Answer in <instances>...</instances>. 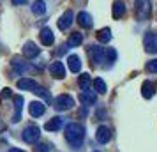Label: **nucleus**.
<instances>
[{"label":"nucleus","instance_id":"nucleus-1","mask_svg":"<svg viewBox=\"0 0 157 152\" xmlns=\"http://www.w3.org/2000/svg\"><path fill=\"white\" fill-rule=\"evenodd\" d=\"M65 140L69 142L71 147L74 149H79L83 145V140H85V127L78 122H71L65 126Z\"/></svg>","mask_w":157,"mask_h":152},{"label":"nucleus","instance_id":"nucleus-2","mask_svg":"<svg viewBox=\"0 0 157 152\" xmlns=\"http://www.w3.org/2000/svg\"><path fill=\"white\" fill-rule=\"evenodd\" d=\"M136 18L140 21H145L150 18V13H152V6H150V0H136Z\"/></svg>","mask_w":157,"mask_h":152},{"label":"nucleus","instance_id":"nucleus-3","mask_svg":"<svg viewBox=\"0 0 157 152\" xmlns=\"http://www.w3.org/2000/svg\"><path fill=\"white\" fill-rule=\"evenodd\" d=\"M74 106V97L69 94H62L57 97V101H55V110L57 111H67V110H71Z\"/></svg>","mask_w":157,"mask_h":152},{"label":"nucleus","instance_id":"nucleus-4","mask_svg":"<svg viewBox=\"0 0 157 152\" xmlns=\"http://www.w3.org/2000/svg\"><path fill=\"white\" fill-rule=\"evenodd\" d=\"M41 138V129L37 127V126H27L25 129H23V142L25 143H36L37 140Z\"/></svg>","mask_w":157,"mask_h":152},{"label":"nucleus","instance_id":"nucleus-5","mask_svg":"<svg viewBox=\"0 0 157 152\" xmlns=\"http://www.w3.org/2000/svg\"><path fill=\"white\" fill-rule=\"evenodd\" d=\"M143 44L147 53H157V34L155 32H147L143 37Z\"/></svg>","mask_w":157,"mask_h":152},{"label":"nucleus","instance_id":"nucleus-6","mask_svg":"<svg viewBox=\"0 0 157 152\" xmlns=\"http://www.w3.org/2000/svg\"><path fill=\"white\" fill-rule=\"evenodd\" d=\"M72 20H74L72 11H65L64 14L58 18V29H60V30H67L72 25Z\"/></svg>","mask_w":157,"mask_h":152},{"label":"nucleus","instance_id":"nucleus-7","mask_svg":"<svg viewBox=\"0 0 157 152\" xmlns=\"http://www.w3.org/2000/svg\"><path fill=\"white\" fill-rule=\"evenodd\" d=\"M50 72L53 78H57V80H62V78H65V67L62 62H53V64L50 65Z\"/></svg>","mask_w":157,"mask_h":152},{"label":"nucleus","instance_id":"nucleus-8","mask_svg":"<svg viewBox=\"0 0 157 152\" xmlns=\"http://www.w3.org/2000/svg\"><path fill=\"white\" fill-rule=\"evenodd\" d=\"M95 138H97L99 143H108L111 140V131H109V127L101 126L99 129H97V133H95Z\"/></svg>","mask_w":157,"mask_h":152},{"label":"nucleus","instance_id":"nucleus-9","mask_svg":"<svg viewBox=\"0 0 157 152\" xmlns=\"http://www.w3.org/2000/svg\"><path fill=\"white\" fill-rule=\"evenodd\" d=\"M88 58L92 60V64H99L101 60H102V50H101L99 46H88Z\"/></svg>","mask_w":157,"mask_h":152},{"label":"nucleus","instance_id":"nucleus-10","mask_svg":"<svg viewBox=\"0 0 157 152\" xmlns=\"http://www.w3.org/2000/svg\"><path fill=\"white\" fill-rule=\"evenodd\" d=\"M44 110H46V106L41 101H32L29 104V113L32 117H41L44 113Z\"/></svg>","mask_w":157,"mask_h":152},{"label":"nucleus","instance_id":"nucleus-11","mask_svg":"<svg viewBox=\"0 0 157 152\" xmlns=\"http://www.w3.org/2000/svg\"><path fill=\"white\" fill-rule=\"evenodd\" d=\"M18 88H21V90H32V92H36L39 85H37V81L30 80V78H23V80L18 81Z\"/></svg>","mask_w":157,"mask_h":152},{"label":"nucleus","instance_id":"nucleus-12","mask_svg":"<svg viewBox=\"0 0 157 152\" xmlns=\"http://www.w3.org/2000/svg\"><path fill=\"white\" fill-rule=\"evenodd\" d=\"M141 94H143V97H145V99H150L152 95L155 94V83H154V81H143Z\"/></svg>","mask_w":157,"mask_h":152},{"label":"nucleus","instance_id":"nucleus-13","mask_svg":"<svg viewBox=\"0 0 157 152\" xmlns=\"http://www.w3.org/2000/svg\"><path fill=\"white\" fill-rule=\"evenodd\" d=\"M39 37H41V43H43L44 46H51V44L55 43L53 32H51L50 29H43L41 30V34H39Z\"/></svg>","mask_w":157,"mask_h":152},{"label":"nucleus","instance_id":"nucleus-14","mask_svg":"<svg viewBox=\"0 0 157 152\" xmlns=\"http://www.w3.org/2000/svg\"><path fill=\"white\" fill-rule=\"evenodd\" d=\"M39 48H37L34 43H25V46H23V55L25 57H29V58H34V57H37L39 55Z\"/></svg>","mask_w":157,"mask_h":152},{"label":"nucleus","instance_id":"nucleus-15","mask_svg":"<svg viewBox=\"0 0 157 152\" xmlns=\"http://www.w3.org/2000/svg\"><path fill=\"white\" fill-rule=\"evenodd\" d=\"M67 65L72 72H79L81 71V62H79V57L78 55H69L67 57Z\"/></svg>","mask_w":157,"mask_h":152},{"label":"nucleus","instance_id":"nucleus-16","mask_svg":"<svg viewBox=\"0 0 157 152\" xmlns=\"http://www.w3.org/2000/svg\"><path fill=\"white\" fill-rule=\"evenodd\" d=\"M78 23H79V27H83V29H90L92 27V18H90L88 13L81 11L78 14Z\"/></svg>","mask_w":157,"mask_h":152},{"label":"nucleus","instance_id":"nucleus-17","mask_svg":"<svg viewBox=\"0 0 157 152\" xmlns=\"http://www.w3.org/2000/svg\"><path fill=\"white\" fill-rule=\"evenodd\" d=\"M60 127H62V119L60 117H53L51 120H48L44 124V129L46 131H58Z\"/></svg>","mask_w":157,"mask_h":152},{"label":"nucleus","instance_id":"nucleus-18","mask_svg":"<svg viewBox=\"0 0 157 152\" xmlns=\"http://www.w3.org/2000/svg\"><path fill=\"white\" fill-rule=\"evenodd\" d=\"M102 60L108 64H113L117 60V51L115 48H102Z\"/></svg>","mask_w":157,"mask_h":152},{"label":"nucleus","instance_id":"nucleus-19","mask_svg":"<svg viewBox=\"0 0 157 152\" xmlns=\"http://www.w3.org/2000/svg\"><path fill=\"white\" fill-rule=\"evenodd\" d=\"M124 14H125V4H124L122 0H117L115 6H113V18L118 20V18H122Z\"/></svg>","mask_w":157,"mask_h":152},{"label":"nucleus","instance_id":"nucleus-20","mask_svg":"<svg viewBox=\"0 0 157 152\" xmlns=\"http://www.w3.org/2000/svg\"><path fill=\"white\" fill-rule=\"evenodd\" d=\"M21 103H23V97L21 95H18L14 97V119H13V122H20L21 120Z\"/></svg>","mask_w":157,"mask_h":152},{"label":"nucleus","instance_id":"nucleus-21","mask_svg":"<svg viewBox=\"0 0 157 152\" xmlns=\"http://www.w3.org/2000/svg\"><path fill=\"white\" fill-rule=\"evenodd\" d=\"M11 64H13V67H14L16 71L20 72V74H23V72H27V71L30 69V65L25 64V62H21L20 58H13V60H11Z\"/></svg>","mask_w":157,"mask_h":152},{"label":"nucleus","instance_id":"nucleus-22","mask_svg":"<svg viewBox=\"0 0 157 152\" xmlns=\"http://www.w3.org/2000/svg\"><path fill=\"white\" fill-rule=\"evenodd\" d=\"M79 101L86 106V104H95L97 97H95V94H92V92H81V94H79Z\"/></svg>","mask_w":157,"mask_h":152},{"label":"nucleus","instance_id":"nucleus-23","mask_svg":"<svg viewBox=\"0 0 157 152\" xmlns=\"http://www.w3.org/2000/svg\"><path fill=\"white\" fill-rule=\"evenodd\" d=\"M32 13L37 16H41L46 13V4H44V0H37V2H34L32 4Z\"/></svg>","mask_w":157,"mask_h":152},{"label":"nucleus","instance_id":"nucleus-24","mask_svg":"<svg viewBox=\"0 0 157 152\" xmlns=\"http://www.w3.org/2000/svg\"><path fill=\"white\" fill-rule=\"evenodd\" d=\"M97 39H99V43H109L111 41V30L108 29H102L97 32Z\"/></svg>","mask_w":157,"mask_h":152},{"label":"nucleus","instance_id":"nucleus-25","mask_svg":"<svg viewBox=\"0 0 157 152\" xmlns=\"http://www.w3.org/2000/svg\"><path fill=\"white\" fill-rule=\"evenodd\" d=\"M90 83H92V78H90V74H88V72H85V74H81V76L78 78V85H79L81 88H83V90H86Z\"/></svg>","mask_w":157,"mask_h":152},{"label":"nucleus","instance_id":"nucleus-26","mask_svg":"<svg viewBox=\"0 0 157 152\" xmlns=\"http://www.w3.org/2000/svg\"><path fill=\"white\" fill-rule=\"evenodd\" d=\"M81 43H83V34H79V32H72L71 37H69V44H71V46H79Z\"/></svg>","mask_w":157,"mask_h":152},{"label":"nucleus","instance_id":"nucleus-27","mask_svg":"<svg viewBox=\"0 0 157 152\" xmlns=\"http://www.w3.org/2000/svg\"><path fill=\"white\" fill-rule=\"evenodd\" d=\"M94 88H95V92L97 94H106V83L97 78V80H94Z\"/></svg>","mask_w":157,"mask_h":152},{"label":"nucleus","instance_id":"nucleus-28","mask_svg":"<svg viewBox=\"0 0 157 152\" xmlns=\"http://www.w3.org/2000/svg\"><path fill=\"white\" fill-rule=\"evenodd\" d=\"M147 71L148 72H157V58L155 60H150V62H147Z\"/></svg>","mask_w":157,"mask_h":152},{"label":"nucleus","instance_id":"nucleus-29","mask_svg":"<svg viewBox=\"0 0 157 152\" xmlns=\"http://www.w3.org/2000/svg\"><path fill=\"white\" fill-rule=\"evenodd\" d=\"M36 152H50V145L48 143H39L36 147Z\"/></svg>","mask_w":157,"mask_h":152},{"label":"nucleus","instance_id":"nucleus-30","mask_svg":"<svg viewBox=\"0 0 157 152\" xmlns=\"http://www.w3.org/2000/svg\"><path fill=\"white\" fill-rule=\"evenodd\" d=\"M11 95H13V92H11V88H4V90H2V94H0V99L4 101V99H9Z\"/></svg>","mask_w":157,"mask_h":152},{"label":"nucleus","instance_id":"nucleus-31","mask_svg":"<svg viewBox=\"0 0 157 152\" xmlns=\"http://www.w3.org/2000/svg\"><path fill=\"white\" fill-rule=\"evenodd\" d=\"M11 2H13L14 6H25V4H27L29 0H11Z\"/></svg>","mask_w":157,"mask_h":152},{"label":"nucleus","instance_id":"nucleus-32","mask_svg":"<svg viewBox=\"0 0 157 152\" xmlns=\"http://www.w3.org/2000/svg\"><path fill=\"white\" fill-rule=\"evenodd\" d=\"M9 152H25V150H20V149H11Z\"/></svg>","mask_w":157,"mask_h":152},{"label":"nucleus","instance_id":"nucleus-33","mask_svg":"<svg viewBox=\"0 0 157 152\" xmlns=\"http://www.w3.org/2000/svg\"><path fill=\"white\" fill-rule=\"evenodd\" d=\"M95 152H99V150H95Z\"/></svg>","mask_w":157,"mask_h":152}]
</instances>
